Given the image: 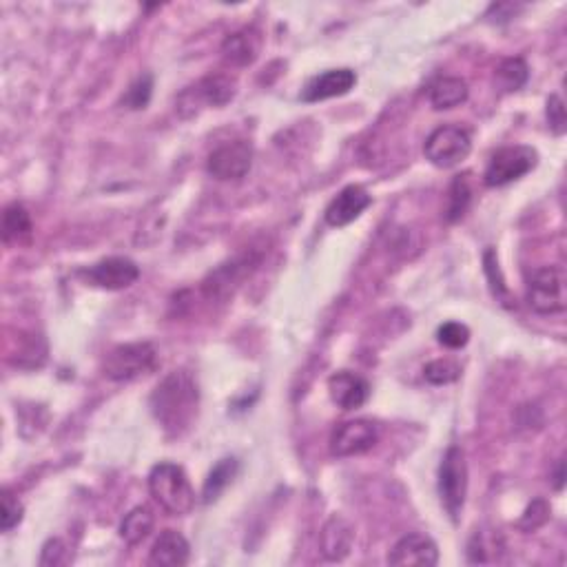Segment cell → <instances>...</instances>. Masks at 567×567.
Returning <instances> with one entry per match:
<instances>
[{"label": "cell", "instance_id": "cell-24", "mask_svg": "<svg viewBox=\"0 0 567 567\" xmlns=\"http://www.w3.org/2000/svg\"><path fill=\"white\" fill-rule=\"evenodd\" d=\"M45 357H47V348L43 339L38 335H29V337H18L16 350L9 353V362L20 368H38L43 366Z\"/></svg>", "mask_w": 567, "mask_h": 567}, {"label": "cell", "instance_id": "cell-13", "mask_svg": "<svg viewBox=\"0 0 567 567\" xmlns=\"http://www.w3.org/2000/svg\"><path fill=\"white\" fill-rule=\"evenodd\" d=\"M390 565H419V567H432L439 563V548L437 543L430 539L428 534L410 532L395 543V548L388 554Z\"/></svg>", "mask_w": 567, "mask_h": 567}, {"label": "cell", "instance_id": "cell-2", "mask_svg": "<svg viewBox=\"0 0 567 567\" xmlns=\"http://www.w3.org/2000/svg\"><path fill=\"white\" fill-rule=\"evenodd\" d=\"M149 492L160 503V508L173 517H184L195 508V490L187 472L175 463L162 461L153 466L149 474Z\"/></svg>", "mask_w": 567, "mask_h": 567}, {"label": "cell", "instance_id": "cell-29", "mask_svg": "<svg viewBox=\"0 0 567 567\" xmlns=\"http://www.w3.org/2000/svg\"><path fill=\"white\" fill-rule=\"evenodd\" d=\"M459 375H461V368L455 362H450V359H435V362H430L424 368L426 381H430V384H435V386L452 384V381L459 379Z\"/></svg>", "mask_w": 567, "mask_h": 567}, {"label": "cell", "instance_id": "cell-17", "mask_svg": "<svg viewBox=\"0 0 567 567\" xmlns=\"http://www.w3.org/2000/svg\"><path fill=\"white\" fill-rule=\"evenodd\" d=\"M355 543V530L344 517L333 514L331 519L324 523L322 532H319V550H322L324 559L328 561H344L353 550Z\"/></svg>", "mask_w": 567, "mask_h": 567}, {"label": "cell", "instance_id": "cell-9", "mask_svg": "<svg viewBox=\"0 0 567 567\" xmlns=\"http://www.w3.org/2000/svg\"><path fill=\"white\" fill-rule=\"evenodd\" d=\"M253 167V144L246 140L224 142L218 149L211 151L206 160V171L215 180L222 182H240Z\"/></svg>", "mask_w": 567, "mask_h": 567}, {"label": "cell", "instance_id": "cell-1", "mask_svg": "<svg viewBox=\"0 0 567 567\" xmlns=\"http://www.w3.org/2000/svg\"><path fill=\"white\" fill-rule=\"evenodd\" d=\"M149 406L153 417L169 439L187 435L198 419L200 388L189 370H173L151 393Z\"/></svg>", "mask_w": 567, "mask_h": 567}, {"label": "cell", "instance_id": "cell-12", "mask_svg": "<svg viewBox=\"0 0 567 567\" xmlns=\"http://www.w3.org/2000/svg\"><path fill=\"white\" fill-rule=\"evenodd\" d=\"M85 277L89 284L105 288V291H122L138 282L140 268L129 257H107V260L89 266Z\"/></svg>", "mask_w": 567, "mask_h": 567}, {"label": "cell", "instance_id": "cell-16", "mask_svg": "<svg viewBox=\"0 0 567 567\" xmlns=\"http://www.w3.org/2000/svg\"><path fill=\"white\" fill-rule=\"evenodd\" d=\"M328 393H331V399L342 410H357L368 401L370 384L362 375L342 370V373H335L328 379Z\"/></svg>", "mask_w": 567, "mask_h": 567}, {"label": "cell", "instance_id": "cell-30", "mask_svg": "<svg viewBox=\"0 0 567 567\" xmlns=\"http://www.w3.org/2000/svg\"><path fill=\"white\" fill-rule=\"evenodd\" d=\"M548 519H550L548 503H545L543 499H536L532 501V505H528V510L523 512V517L517 525L523 532H536L539 528H543L545 523H548Z\"/></svg>", "mask_w": 567, "mask_h": 567}, {"label": "cell", "instance_id": "cell-20", "mask_svg": "<svg viewBox=\"0 0 567 567\" xmlns=\"http://www.w3.org/2000/svg\"><path fill=\"white\" fill-rule=\"evenodd\" d=\"M428 100L437 111L455 109V107L463 105V102L468 100L466 80L455 78V76L437 78L428 89Z\"/></svg>", "mask_w": 567, "mask_h": 567}, {"label": "cell", "instance_id": "cell-14", "mask_svg": "<svg viewBox=\"0 0 567 567\" xmlns=\"http://www.w3.org/2000/svg\"><path fill=\"white\" fill-rule=\"evenodd\" d=\"M370 202H373V198H370V193L364 187L350 184V187L339 191L333 202L326 206L324 218L328 224L335 226V229H342V226L355 222L359 215L368 209Z\"/></svg>", "mask_w": 567, "mask_h": 567}, {"label": "cell", "instance_id": "cell-11", "mask_svg": "<svg viewBox=\"0 0 567 567\" xmlns=\"http://www.w3.org/2000/svg\"><path fill=\"white\" fill-rule=\"evenodd\" d=\"M255 266H257V260L253 255H240V257H235L233 262L222 264L202 282L204 295L209 297V300L226 302L229 297H233L237 288L242 286L246 277L255 271Z\"/></svg>", "mask_w": 567, "mask_h": 567}, {"label": "cell", "instance_id": "cell-23", "mask_svg": "<svg viewBox=\"0 0 567 567\" xmlns=\"http://www.w3.org/2000/svg\"><path fill=\"white\" fill-rule=\"evenodd\" d=\"M237 470H240V463H237V459L233 457L215 463V468L209 472V477L204 481V490H202L204 503L218 501L222 497V492L231 486Z\"/></svg>", "mask_w": 567, "mask_h": 567}, {"label": "cell", "instance_id": "cell-28", "mask_svg": "<svg viewBox=\"0 0 567 567\" xmlns=\"http://www.w3.org/2000/svg\"><path fill=\"white\" fill-rule=\"evenodd\" d=\"M153 94V78L149 74L140 76L133 85L127 89L125 98H122V105L131 111H140V109H147L149 100Z\"/></svg>", "mask_w": 567, "mask_h": 567}, {"label": "cell", "instance_id": "cell-15", "mask_svg": "<svg viewBox=\"0 0 567 567\" xmlns=\"http://www.w3.org/2000/svg\"><path fill=\"white\" fill-rule=\"evenodd\" d=\"M357 85V74L353 69H328L306 82L302 91L304 102H319L337 96H346Z\"/></svg>", "mask_w": 567, "mask_h": 567}, {"label": "cell", "instance_id": "cell-6", "mask_svg": "<svg viewBox=\"0 0 567 567\" xmlns=\"http://www.w3.org/2000/svg\"><path fill=\"white\" fill-rule=\"evenodd\" d=\"M470 151H472L470 133L457 125L437 127L424 144L426 160L439 169L457 167V164H461L470 156Z\"/></svg>", "mask_w": 567, "mask_h": 567}, {"label": "cell", "instance_id": "cell-34", "mask_svg": "<svg viewBox=\"0 0 567 567\" xmlns=\"http://www.w3.org/2000/svg\"><path fill=\"white\" fill-rule=\"evenodd\" d=\"M69 563V550L60 539H49L40 556V565H65Z\"/></svg>", "mask_w": 567, "mask_h": 567}, {"label": "cell", "instance_id": "cell-5", "mask_svg": "<svg viewBox=\"0 0 567 567\" xmlns=\"http://www.w3.org/2000/svg\"><path fill=\"white\" fill-rule=\"evenodd\" d=\"M158 366V350L149 342L136 344H120L111 348L105 362H102V373L111 381H133L142 375H149Z\"/></svg>", "mask_w": 567, "mask_h": 567}, {"label": "cell", "instance_id": "cell-19", "mask_svg": "<svg viewBox=\"0 0 567 567\" xmlns=\"http://www.w3.org/2000/svg\"><path fill=\"white\" fill-rule=\"evenodd\" d=\"M191 559V545L180 532L164 530L149 554V565L156 567H182Z\"/></svg>", "mask_w": 567, "mask_h": 567}, {"label": "cell", "instance_id": "cell-31", "mask_svg": "<svg viewBox=\"0 0 567 567\" xmlns=\"http://www.w3.org/2000/svg\"><path fill=\"white\" fill-rule=\"evenodd\" d=\"M23 514H25L23 503H20L18 497H14L12 492L5 490L3 492V514H0V528H3V532H12L16 525L23 521Z\"/></svg>", "mask_w": 567, "mask_h": 567}, {"label": "cell", "instance_id": "cell-8", "mask_svg": "<svg viewBox=\"0 0 567 567\" xmlns=\"http://www.w3.org/2000/svg\"><path fill=\"white\" fill-rule=\"evenodd\" d=\"M528 304L539 315L565 311V273L559 266L536 268L528 280Z\"/></svg>", "mask_w": 567, "mask_h": 567}, {"label": "cell", "instance_id": "cell-32", "mask_svg": "<svg viewBox=\"0 0 567 567\" xmlns=\"http://www.w3.org/2000/svg\"><path fill=\"white\" fill-rule=\"evenodd\" d=\"M437 339H439V344H443L446 348L457 350L470 342V331H468V326H463L459 322H448L437 331Z\"/></svg>", "mask_w": 567, "mask_h": 567}, {"label": "cell", "instance_id": "cell-33", "mask_svg": "<svg viewBox=\"0 0 567 567\" xmlns=\"http://www.w3.org/2000/svg\"><path fill=\"white\" fill-rule=\"evenodd\" d=\"M545 113H548V125L552 129L554 136H563L567 129V113H565V105L559 96H550L548 105H545Z\"/></svg>", "mask_w": 567, "mask_h": 567}, {"label": "cell", "instance_id": "cell-18", "mask_svg": "<svg viewBox=\"0 0 567 567\" xmlns=\"http://www.w3.org/2000/svg\"><path fill=\"white\" fill-rule=\"evenodd\" d=\"M262 51V34L255 27H244L240 32L226 36L222 43V56L233 67H249Z\"/></svg>", "mask_w": 567, "mask_h": 567}, {"label": "cell", "instance_id": "cell-35", "mask_svg": "<svg viewBox=\"0 0 567 567\" xmlns=\"http://www.w3.org/2000/svg\"><path fill=\"white\" fill-rule=\"evenodd\" d=\"M563 483H565V463L559 461V463H556V470H554V488L563 490Z\"/></svg>", "mask_w": 567, "mask_h": 567}, {"label": "cell", "instance_id": "cell-4", "mask_svg": "<svg viewBox=\"0 0 567 567\" xmlns=\"http://www.w3.org/2000/svg\"><path fill=\"white\" fill-rule=\"evenodd\" d=\"M439 497L452 523H457L468 497V463L459 446H450L439 466Z\"/></svg>", "mask_w": 567, "mask_h": 567}, {"label": "cell", "instance_id": "cell-27", "mask_svg": "<svg viewBox=\"0 0 567 567\" xmlns=\"http://www.w3.org/2000/svg\"><path fill=\"white\" fill-rule=\"evenodd\" d=\"M483 264H486V275H488V280H490V288H492L494 297H497V300L501 304H505V306H514L508 286H505V282H503L499 260H497V255H494L492 249L486 251V257H483Z\"/></svg>", "mask_w": 567, "mask_h": 567}, {"label": "cell", "instance_id": "cell-10", "mask_svg": "<svg viewBox=\"0 0 567 567\" xmlns=\"http://www.w3.org/2000/svg\"><path fill=\"white\" fill-rule=\"evenodd\" d=\"M379 441V428L368 419L346 421L337 426L331 435V452L339 459L357 457L373 450Z\"/></svg>", "mask_w": 567, "mask_h": 567}, {"label": "cell", "instance_id": "cell-25", "mask_svg": "<svg viewBox=\"0 0 567 567\" xmlns=\"http://www.w3.org/2000/svg\"><path fill=\"white\" fill-rule=\"evenodd\" d=\"M530 69L523 58H505L503 63L494 71V80L503 91H519L528 82Z\"/></svg>", "mask_w": 567, "mask_h": 567}, {"label": "cell", "instance_id": "cell-21", "mask_svg": "<svg viewBox=\"0 0 567 567\" xmlns=\"http://www.w3.org/2000/svg\"><path fill=\"white\" fill-rule=\"evenodd\" d=\"M153 525H156V517H153L151 508L138 505V508H133L125 517V521L120 523V539L127 545H140L142 541L149 539Z\"/></svg>", "mask_w": 567, "mask_h": 567}, {"label": "cell", "instance_id": "cell-7", "mask_svg": "<svg viewBox=\"0 0 567 567\" xmlns=\"http://www.w3.org/2000/svg\"><path fill=\"white\" fill-rule=\"evenodd\" d=\"M536 162H539V156L532 147H525V144L503 147L490 158L486 173H483V182L490 189L505 187V184L528 175L536 167Z\"/></svg>", "mask_w": 567, "mask_h": 567}, {"label": "cell", "instance_id": "cell-26", "mask_svg": "<svg viewBox=\"0 0 567 567\" xmlns=\"http://www.w3.org/2000/svg\"><path fill=\"white\" fill-rule=\"evenodd\" d=\"M472 200V189L468 182V175H457L450 184L448 191V209H446V220L448 222H459L466 215L468 206Z\"/></svg>", "mask_w": 567, "mask_h": 567}, {"label": "cell", "instance_id": "cell-22", "mask_svg": "<svg viewBox=\"0 0 567 567\" xmlns=\"http://www.w3.org/2000/svg\"><path fill=\"white\" fill-rule=\"evenodd\" d=\"M34 231L32 215L25 209L23 204H9L3 213V240L5 244H18L27 240Z\"/></svg>", "mask_w": 567, "mask_h": 567}, {"label": "cell", "instance_id": "cell-3", "mask_svg": "<svg viewBox=\"0 0 567 567\" xmlns=\"http://www.w3.org/2000/svg\"><path fill=\"white\" fill-rule=\"evenodd\" d=\"M235 94H237L235 78L226 74H211L182 91L178 100H175V111L187 120L198 116L202 109L226 107L235 98Z\"/></svg>", "mask_w": 567, "mask_h": 567}]
</instances>
